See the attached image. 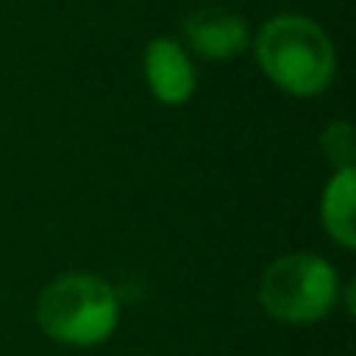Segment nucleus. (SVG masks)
<instances>
[{
	"instance_id": "f257e3e1",
	"label": "nucleus",
	"mask_w": 356,
	"mask_h": 356,
	"mask_svg": "<svg viewBox=\"0 0 356 356\" xmlns=\"http://www.w3.org/2000/svg\"><path fill=\"white\" fill-rule=\"evenodd\" d=\"M257 60L272 85L294 97H316L334 79V44L319 22L297 13L272 16L257 35Z\"/></svg>"
},
{
	"instance_id": "f03ea898",
	"label": "nucleus",
	"mask_w": 356,
	"mask_h": 356,
	"mask_svg": "<svg viewBox=\"0 0 356 356\" xmlns=\"http://www.w3.org/2000/svg\"><path fill=\"white\" fill-rule=\"evenodd\" d=\"M38 325L56 344L97 347L119 325V297L100 275L69 272L41 291Z\"/></svg>"
},
{
	"instance_id": "7ed1b4c3",
	"label": "nucleus",
	"mask_w": 356,
	"mask_h": 356,
	"mask_svg": "<svg viewBox=\"0 0 356 356\" xmlns=\"http://www.w3.org/2000/svg\"><path fill=\"white\" fill-rule=\"evenodd\" d=\"M259 303L278 322L309 325L341 303V278L328 259L316 253H288L259 278Z\"/></svg>"
},
{
	"instance_id": "20e7f679",
	"label": "nucleus",
	"mask_w": 356,
	"mask_h": 356,
	"mask_svg": "<svg viewBox=\"0 0 356 356\" xmlns=\"http://www.w3.org/2000/svg\"><path fill=\"white\" fill-rule=\"evenodd\" d=\"M144 79L160 104H188L197 88V72L188 50L172 38H154L144 50Z\"/></svg>"
},
{
	"instance_id": "39448f33",
	"label": "nucleus",
	"mask_w": 356,
	"mask_h": 356,
	"mask_svg": "<svg viewBox=\"0 0 356 356\" xmlns=\"http://www.w3.org/2000/svg\"><path fill=\"white\" fill-rule=\"evenodd\" d=\"M184 38L207 60H232L250 44V29L225 6H200L184 19Z\"/></svg>"
},
{
	"instance_id": "423d86ee",
	"label": "nucleus",
	"mask_w": 356,
	"mask_h": 356,
	"mask_svg": "<svg viewBox=\"0 0 356 356\" xmlns=\"http://www.w3.org/2000/svg\"><path fill=\"white\" fill-rule=\"evenodd\" d=\"M353 203H356V172L353 169H338L332 181L322 191V228L338 241L344 250L356 247V222H353Z\"/></svg>"
},
{
	"instance_id": "0eeeda50",
	"label": "nucleus",
	"mask_w": 356,
	"mask_h": 356,
	"mask_svg": "<svg viewBox=\"0 0 356 356\" xmlns=\"http://www.w3.org/2000/svg\"><path fill=\"white\" fill-rule=\"evenodd\" d=\"M322 154L328 163L338 169H353L356 160V141H353V125L350 122H334L322 131Z\"/></svg>"
}]
</instances>
